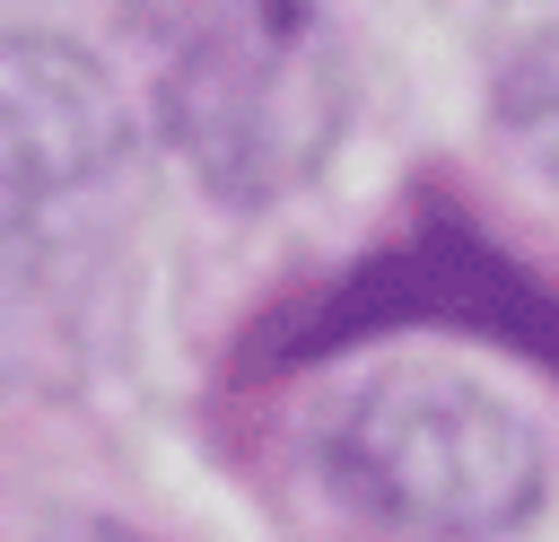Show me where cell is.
I'll return each instance as SVG.
<instances>
[{
    "mask_svg": "<svg viewBox=\"0 0 559 542\" xmlns=\"http://www.w3.org/2000/svg\"><path fill=\"white\" fill-rule=\"evenodd\" d=\"M157 122L218 201H280L323 175L349 122V61L314 0H175Z\"/></svg>",
    "mask_w": 559,
    "mask_h": 542,
    "instance_id": "1",
    "label": "cell"
},
{
    "mask_svg": "<svg viewBox=\"0 0 559 542\" xmlns=\"http://www.w3.org/2000/svg\"><path fill=\"white\" fill-rule=\"evenodd\" d=\"M323 472L411 533H507L542 507V437L480 385L384 376L323 420Z\"/></svg>",
    "mask_w": 559,
    "mask_h": 542,
    "instance_id": "2",
    "label": "cell"
},
{
    "mask_svg": "<svg viewBox=\"0 0 559 542\" xmlns=\"http://www.w3.org/2000/svg\"><path fill=\"white\" fill-rule=\"evenodd\" d=\"M114 79L61 35H0V236H44L122 175Z\"/></svg>",
    "mask_w": 559,
    "mask_h": 542,
    "instance_id": "3",
    "label": "cell"
},
{
    "mask_svg": "<svg viewBox=\"0 0 559 542\" xmlns=\"http://www.w3.org/2000/svg\"><path fill=\"white\" fill-rule=\"evenodd\" d=\"M402 315H454L472 332H498L507 350H533L559 367V297H542L524 271H507L489 245L472 236H428V245H402L384 262H367L323 315H306V332H288L280 350H341L376 323H402Z\"/></svg>",
    "mask_w": 559,
    "mask_h": 542,
    "instance_id": "4",
    "label": "cell"
},
{
    "mask_svg": "<svg viewBox=\"0 0 559 542\" xmlns=\"http://www.w3.org/2000/svg\"><path fill=\"white\" fill-rule=\"evenodd\" d=\"M498 114H507V131L559 175V26L507 61V79H498Z\"/></svg>",
    "mask_w": 559,
    "mask_h": 542,
    "instance_id": "5",
    "label": "cell"
},
{
    "mask_svg": "<svg viewBox=\"0 0 559 542\" xmlns=\"http://www.w3.org/2000/svg\"><path fill=\"white\" fill-rule=\"evenodd\" d=\"M61 542H140V533H114V525H79V533H61Z\"/></svg>",
    "mask_w": 559,
    "mask_h": 542,
    "instance_id": "6",
    "label": "cell"
}]
</instances>
